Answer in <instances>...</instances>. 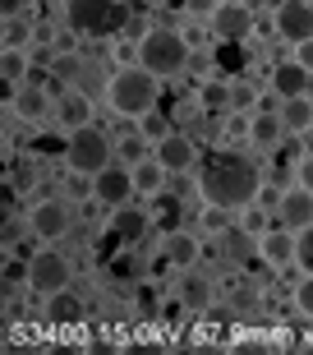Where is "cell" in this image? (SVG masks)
Masks as SVG:
<instances>
[{"instance_id":"obj_1","label":"cell","mask_w":313,"mask_h":355,"mask_svg":"<svg viewBox=\"0 0 313 355\" xmlns=\"http://www.w3.org/2000/svg\"><path fill=\"white\" fill-rule=\"evenodd\" d=\"M258 189H262V171L244 153H212L203 166H198V198L212 203V208H226V212H240L249 203H258Z\"/></svg>"},{"instance_id":"obj_2","label":"cell","mask_w":313,"mask_h":355,"mask_svg":"<svg viewBox=\"0 0 313 355\" xmlns=\"http://www.w3.org/2000/svg\"><path fill=\"white\" fill-rule=\"evenodd\" d=\"M156 102H161V79L143 65H120L106 79V106L120 120H143L147 111H156Z\"/></svg>"},{"instance_id":"obj_3","label":"cell","mask_w":313,"mask_h":355,"mask_svg":"<svg viewBox=\"0 0 313 355\" xmlns=\"http://www.w3.org/2000/svg\"><path fill=\"white\" fill-rule=\"evenodd\" d=\"M194 60V42L184 37L180 28H147L138 37V65L152 69L156 79H175L184 74Z\"/></svg>"},{"instance_id":"obj_4","label":"cell","mask_w":313,"mask_h":355,"mask_svg":"<svg viewBox=\"0 0 313 355\" xmlns=\"http://www.w3.org/2000/svg\"><path fill=\"white\" fill-rule=\"evenodd\" d=\"M111 157H116V139H106L97 125H83V130L65 134V166L69 171L97 175V171L111 166Z\"/></svg>"},{"instance_id":"obj_5","label":"cell","mask_w":313,"mask_h":355,"mask_svg":"<svg viewBox=\"0 0 313 355\" xmlns=\"http://www.w3.org/2000/svg\"><path fill=\"white\" fill-rule=\"evenodd\" d=\"M120 0H65V28L69 33H116L125 24Z\"/></svg>"},{"instance_id":"obj_6","label":"cell","mask_w":313,"mask_h":355,"mask_svg":"<svg viewBox=\"0 0 313 355\" xmlns=\"http://www.w3.org/2000/svg\"><path fill=\"white\" fill-rule=\"evenodd\" d=\"M28 231L42 240V245H60V240L74 231V208L65 198H37L28 208Z\"/></svg>"},{"instance_id":"obj_7","label":"cell","mask_w":313,"mask_h":355,"mask_svg":"<svg viewBox=\"0 0 313 355\" xmlns=\"http://www.w3.org/2000/svg\"><path fill=\"white\" fill-rule=\"evenodd\" d=\"M69 277H74V268H69V259L55 250V245H46V250L33 254V277H28V286L37 291V295H55V291H65Z\"/></svg>"},{"instance_id":"obj_8","label":"cell","mask_w":313,"mask_h":355,"mask_svg":"<svg viewBox=\"0 0 313 355\" xmlns=\"http://www.w3.org/2000/svg\"><path fill=\"white\" fill-rule=\"evenodd\" d=\"M208 28H212L217 42H244L249 33L258 28V19H253V5H244V0H222V5L212 10Z\"/></svg>"},{"instance_id":"obj_9","label":"cell","mask_w":313,"mask_h":355,"mask_svg":"<svg viewBox=\"0 0 313 355\" xmlns=\"http://www.w3.org/2000/svg\"><path fill=\"white\" fill-rule=\"evenodd\" d=\"M272 33L286 42V46L313 37V0H276V10H272Z\"/></svg>"},{"instance_id":"obj_10","label":"cell","mask_w":313,"mask_h":355,"mask_svg":"<svg viewBox=\"0 0 313 355\" xmlns=\"http://www.w3.org/2000/svg\"><path fill=\"white\" fill-rule=\"evenodd\" d=\"M138 194V184H134V166H125V162H111L106 171H97V203L102 208H129V198Z\"/></svg>"},{"instance_id":"obj_11","label":"cell","mask_w":313,"mask_h":355,"mask_svg":"<svg viewBox=\"0 0 313 355\" xmlns=\"http://www.w3.org/2000/svg\"><path fill=\"white\" fill-rule=\"evenodd\" d=\"M272 222L286 226V231H304V226L313 222V189H304V184L286 189V194L276 198V208H272Z\"/></svg>"},{"instance_id":"obj_12","label":"cell","mask_w":313,"mask_h":355,"mask_svg":"<svg viewBox=\"0 0 313 355\" xmlns=\"http://www.w3.org/2000/svg\"><path fill=\"white\" fill-rule=\"evenodd\" d=\"M152 157L161 162L170 175H184V171H194V166H198V148H194V139H189V134H175V130H170L161 144H152Z\"/></svg>"},{"instance_id":"obj_13","label":"cell","mask_w":313,"mask_h":355,"mask_svg":"<svg viewBox=\"0 0 313 355\" xmlns=\"http://www.w3.org/2000/svg\"><path fill=\"white\" fill-rule=\"evenodd\" d=\"M258 259L272 272H286V268H295V231H286V226H267L258 236Z\"/></svg>"},{"instance_id":"obj_14","label":"cell","mask_w":313,"mask_h":355,"mask_svg":"<svg viewBox=\"0 0 313 355\" xmlns=\"http://www.w3.org/2000/svg\"><path fill=\"white\" fill-rule=\"evenodd\" d=\"M51 102H55L51 88H42V83H33V79H28V83H14V88H10V111L19 120H42L46 111H51Z\"/></svg>"},{"instance_id":"obj_15","label":"cell","mask_w":313,"mask_h":355,"mask_svg":"<svg viewBox=\"0 0 313 355\" xmlns=\"http://www.w3.org/2000/svg\"><path fill=\"white\" fill-rule=\"evenodd\" d=\"M161 259H166L170 268H194L198 259H203V245H198V236L194 231H180V226H170L166 231V240H161Z\"/></svg>"},{"instance_id":"obj_16","label":"cell","mask_w":313,"mask_h":355,"mask_svg":"<svg viewBox=\"0 0 313 355\" xmlns=\"http://www.w3.org/2000/svg\"><path fill=\"white\" fill-rule=\"evenodd\" d=\"M175 300H180L184 309H212V300H217V286H212V277L194 272V268H184V277L175 282Z\"/></svg>"},{"instance_id":"obj_17","label":"cell","mask_w":313,"mask_h":355,"mask_svg":"<svg viewBox=\"0 0 313 355\" xmlns=\"http://www.w3.org/2000/svg\"><path fill=\"white\" fill-rule=\"evenodd\" d=\"M55 116H60L65 130H83V125H92V97L78 88H65L55 97Z\"/></svg>"},{"instance_id":"obj_18","label":"cell","mask_w":313,"mask_h":355,"mask_svg":"<svg viewBox=\"0 0 313 355\" xmlns=\"http://www.w3.org/2000/svg\"><path fill=\"white\" fill-rule=\"evenodd\" d=\"M286 139L281 111H249V148H276Z\"/></svg>"},{"instance_id":"obj_19","label":"cell","mask_w":313,"mask_h":355,"mask_svg":"<svg viewBox=\"0 0 313 355\" xmlns=\"http://www.w3.org/2000/svg\"><path fill=\"white\" fill-rule=\"evenodd\" d=\"M309 69H300L295 60H286V65H276L272 69V97L276 102H286V97H304L309 92Z\"/></svg>"},{"instance_id":"obj_20","label":"cell","mask_w":313,"mask_h":355,"mask_svg":"<svg viewBox=\"0 0 313 355\" xmlns=\"http://www.w3.org/2000/svg\"><path fill=\"white\" fill-rule=\"evenodd\" d=\"M46 318H51L55 328H74L78 318H83V300H78L74 291H55V295H46Z\"/></svg>"},{"instance_id":"obj_21","label":"cell","mask_w":313,"mask_h":355,"mask_svg":"<svg viewBox=\"0 0 313 355\" xmlns=\"http://www.w3.org/2000/svg\"><path fill=\"white\" fill-rule=\"evenodd\" d=\"M198 106H203L208 116H231V106H235V83L208 79L203 88H198Z\"/></svg>"},{"instance_id":"obj_22","label":"cell","mask_w":313,"mask_h":355,"mask_svg":"<svg viewBox=\"0 0 313 355\" xmlns=\"http://www.w3.org/2000/svg\"><path fill=\"white\" fill-rule=\"evenodd\" d=\"M276 111H281L286 134H309L313 130V97H309V92H304V97H286Z\"/></svg>"},{"instance_id":"obj_23","label":"cell","mask_w":313,"mask_h":355,"mask_svg":"<svg viewBox=\"0 0 313 355\" xmlns=\"http://www.w3.org/2000/svg\"><path fill=\"white\" fill-rule=\"evenodd\" d=\"M0 79L5 83H28L33 79V60H28L24 46H5V55H0Z\"/></svg>"},{"instance_id":"obj_24","label":"cell","mask_w":313,"mask_h":355,"mask_svg":"<svg viewBox=\"0 0 313 355\" xmlns=\"http://www.w3.org/2000/svg\"><path fill=\"white\" fill-rule=\"evenodd\" d=\"M166 175L170 171L156 157H143L138 166H134V184H138V194H161V189H166Z\"/></svg>"},{"instance_id":"obj_25","label":"cell","mask_w":313,"mask_h":355,"mask_svg":"<svg viewBox=\"0 0 313 355\" xmlns=\"http://www.w3.org/2000/svg\"><path fill=\"white\" fill-rule=\"evenodd\" d=\"M147 148H152V144H147L143 134H120V139H116V157L125 162V166H138V162L147 157Z\"/></svg>"},{"instance_id":"obj_26","label":"cell","mask_w":313,"mask_h":355,"mask_svg":"<svg viewBox=\"0 0 313 355\" xmlns=\"http://www.w3.org/2000/svg\"><path fill=\"white\" fill-rule=\"evenodd\" d=\"M28 42H33V19L10 14V19H5V46H28Z\"/></svg>"},{"instance_id":"obj_27","label":"cell","mask_w":313,"mask_h":355,"mask_svg":"<svg viewBox=\"0 0 313 355\" xmlns=\"http://www.w3.org/2000/svg\"><path fill=\"white\" fill-rule=\"evenodd\" d=\"M295 268L300 272H313V222L304 231H295Z\"/></svg>"},{"instance_id":"obj_28","label":"cell","mask_w":313,"mask_h":355,"mask_svg":"<svg viewBox=\"0 0 313 355\" xmlns=\"http://www.w3.org/2000/svg\"><path fill=\"white\" fill-rule=\"evenodd\" d=\"M138 134H143L147 144H161V139H166V134H170V120L161 116V111H147V116L138 120Z\"/></svg>"},{"instance_id":"obj_29","label":"cell","mask_w":313,"mask_h":355,"mask_svg":"<svg viewBox=\"0 0 313 355\" xmlns=\"http://www.w3.org/2000/svg\"><path fill=\"white\" fill-rule=\"evenodd\" d=\"M290 300H295V309H300L304 318H313V272H304L300 282H295V291H290Z\"/></svg>"},{"instance_id":"obj_30","label":"cell","mask_w":313,"mask_h":355,"mask_svg":"<svg viewBox=\"0 0 313 355\" xmlns=\"http://www.w3.org/2000/svg\"><path fill=\"white\" fill-rule=\"evenodd\" d=\"M143 222H147L143 212H125V208H120V217H116V236H120V240H134L138 231H143Z\"/></svg>"},{"instance_id":"obj_31","label":"cell","mask_w":313,"mask_h":355,"mask_svg":"<svg viewBox=\"0 0 313 355\" xmlns=\"http://www.w3.org/2000/svg\"><path fill=\"white\" fill-rule=\"evenodd\" d=\"M290 60H295L300 69H309V74H313V37L295 42V46H290Z\"/></svg>"},{"instance_id":"obj_32","label":"cell","mask_w":313,"mask_h":355,"mask_svg":"<svg viewBox=\"0 0 313 355\" xmlns=\"http://www.w3.org/2000/svg\"><path fill=\"white\" fill-rule=\"evenodd\" d=\"M217 5H222V0H180V10H189L194 19H203V24L212 19V10H217Z\"/></svg>"},{"instance_id":"obj_33","label":"cell","mask_w":313,"mask_h":355,"mask_svg":"<svg viewBox=\"0 0 313 355\" xmlns=\"http://www.w3.org/2000/svg\"><path fill=\"white\" fill-rule=\"evenodd\" d=\"M262 222H267V212H262L258 203H249V208H244V231H253V236H262V231H267Z\"/></svg>"},{"instance_id":"obj_34","label":"cell","mask_w":313,"mask_h":355,"mask_svg":"<svg viewBox=\"0 0 313 355\" xmlns=\"http://www.w3.org/2000/svg\"><path fill=\"white\" fill-rule=\"evenodd\" d=\"M51 74H60V83H65V79H74V74H78L74 51H69V55H55V60H51Z\"/></svg>"},{"instance_id":"obj_35","label":"cell","mask_w":313,"mask_h":355,"mask_svg":"<svg viewBox=\"0 0 313 355\" xmlns=\"http://www.w3.org/2000/svg\"><path fill=\"white\" fill-rule=\"evenodd\" d=\"M226 134H231V139H249V116H244V111H231V120H226Z\"/></svg>"},{"instance_id":"obj_36","label":"cell","mask_w":313,"mask_h":355,"mask_svg":"<svg viewBox=\"0 0 313 355\" xmlns=\"http://www.w3.org/2000/svg\"><path fill=\"white\" fill-rule=\"evenodd\" d=\"M203 226H208V231H226V208H212V203H203Z\"/></svg>"},{"instance_id":"obj_37","label":"cell","mask_w":313,"mask_h":355,"mask_svg":"<svg viewBox=\"0 0 313 355\" xmlns=\"http://www.w3.org/2000/svg\"><path fill=\"white\" fill-rule=\"evenodd\" d=\"M295 184L313 189V157H300V162H295Z\"/></svg>"},{"instance_id":"obj_38","label":"cell","mask_w":313,"mask_h":355,"mask_svg":"<svg viewBox=\"0 0 313 355\" xmlns=\"http://www.w3.org/2000/svg\"><path fill=\"white\" fill-rule=\"evenodd\" d=\"M258 102V97H253V88H249V83H235V106L231 111H240V106H253Z\"/></svg>"},{"instance_id":"obj_39","label":"cell","mask_w":313,"mask_h":355,"mask_svg":"<svg viewBox=\"0 0 313 355\" xmlns=\"http://www.w3.org/2000/svg\"><path fill=\"white\" fill-rule=\"evenodd\" d=\"M33 153H37V157H51V153H65V144H55V139H37Z\"/></svg>"},{"instance_id":"obj_40","label":"cell","mask_w":313,"mask_h":355,"mask_svg":"<svg viewBox=\"0 0 313 355\" xmlns=\"http://www.w3.org/2000/svg\"><path fill=\"white\" fill-rule=\"evenodd\" d=\"M10 14H19V0H5V19H10Z\"/></svg>"}]
</instances>
